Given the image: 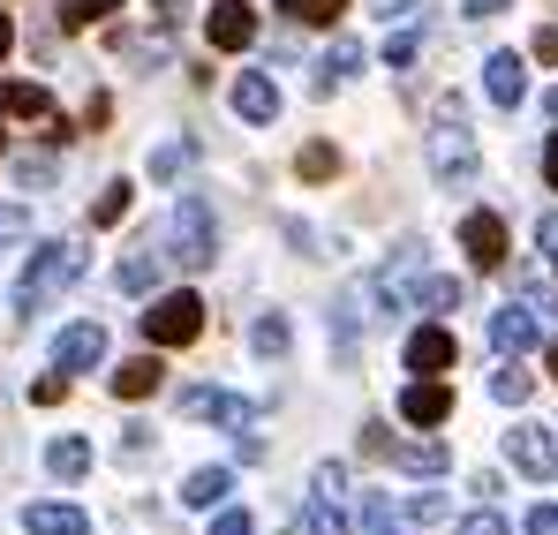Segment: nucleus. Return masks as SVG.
Segmentation results:
<instances>
[{"instance_id":"f3484780","label":"nucleus","mask_w":558,"mask_h":535,"mask_svg":"<svg viewBox=\"0 0 558 535\" xmlns=\"http://www.w3.org/2000/svg\"><path fill=\"white\" fill-rule=\"evenodd\" d=\"M98 355H106V332H98V325H69V332H61V348H53V369L69 377V369H92Z\"/></svg>"},{"instance_id":"dca6fc26","label":"nucleus","mask_w":558,"mask_h":535,"mask_svg":"<svg viewBox=\"0 0 558 535\" xmlns=\"http://www.w3.org/2000/svg\"><path fill=\"white\" fill-rule=\"evenodd\" d=\"M408 369H415V377H438V369H453V332H438V325L408 332Z\"/></svg>"},{"instance_id":"0eeeda50","label":"nucleus","mask_w":558,"mask_h":535,"mask_svg":"<svg viewBox=\"0 0 558 535\" xmlns=\"http://www.w3.org/2000/svg\"><path fill=\"white\" fill-rule=\"evenodd\" d=\"M506 460H513L529 483H551L558 475V438L536 430V423H521V430H506Z\"/></svg>"},{"instance_id":"cd10ccee","label":"nucleus","mask_w":558,"mask_h":535,"mask_svg":"<svg viewBox=\"0 0 558 535\" xmlns=\"http://www.w3.org/2000/svg\"><path fill=\"white\" fill-rule=\"evenodd\" d=\"M121 0H61L53 15H61V31H92V23H106Z\"/></svg>"},{"instance_id":"2f4dec72","label":"nucleus","mask_w":558,"mask_h":535,"mask_svg":"<svg viewBox=\"0 0 558 535\" xmlns=\"http://www.w3.org/2000/svg\"><path fill=\"white\" fill-rule=\"evenodd\" d=\"M294 167H302V181H332V174H340V151H332V144H302Z\"/></svg>"},{"instance_id":"7ed1b4c3","label":"nucleus","mask_w":558,"mask_h":535,"mask_svg":"<svg viewBox=\"0 0 558 535\" xmlns=\"http://www.w3.org/2000/svg\"><path fill=\"white\" fill-rule=\"evenodd\" d=\"M167 234H174V257L189 271L219 265V227H211V211H204V196H182L174 204V219H167Z\"/></svg>"},{"instance_id":"412c9836","label":"nucleus","mask_w":558,"mask_h":535,"mask_svg":"<svg viewBox=\"0 0 558 535\" xmlns=\"http://www.w3.org/2000/svg\"><path fill=\"white\" fill-rule=\"evenodd\" d=\"M151 392H159V362L151 355H129L113 369V400H151Z\"/></svg>"},{"instance_id":"3c124183","label":"nucleus","mask_w":558,"mask_h":535,"mask_svg":"<svg viewBox=\"0 0 558 535\" xmlns=\"http://www.w3.org/2000/svg\"><path fill=\"white\" fill-rule=\"evenodd\" d=\"M544 309H551V317H558V294H544Z\"/></svg>"},{"instance_id":"de8ad7c7","label":"nucleus","mask_w":558,"mask_h":535,"mask_svg":"<svg viewBox=\"0 0 558 535\" xmlns=\"http://www.w3.org/2000/svg\"><path fill=\"white\" fill-rule=\"evenodd\" d=\"M8 46H15V23H8V8H0V61H8Z\"/></svg>"},{"instance_id":"2eb2a0df","label":"nucleus","mask_w":558,"mask_h":535,"mask_svg":"<svg viewBox=\"0 0 558 535\" xmlns=\"http://www.w3.org/2000/svg\"><path fill=\"white\" fill-rule=\"evenodd\" d=\"M182 415L189 423H234V430H250V400H227V392H211V385L182 392Z\"/></svg>"},{"instance_id":"f704fd0d","label":"nucleus","mask_w":558,"mask_h":535,"mask_svg":"<svg viewBox=\"0 0 558 535\" xmlns=\"http://www.w3.org/2000/svg\"><path fill=\"white\" fill-rule=\"evenodd\" d=\"M438 513H446V490H415V498H408V521H415V528H430Z\"/></svg>"},{"instance_id":"9d476101","label":"nucleus","mask_w":558,"mask_h":535,"mask_svg":"<svg viewBox=\"0 0 558 535\" xmlns=\"http://www.w3.org/2000/svg\"><path fill=\"white\" fill-rule=\"evenodd\" d=\"M415 287H423V242H408L392 265L377 271V287H371V302H385V309H408L415 302Z\"/></svg>"},{"instance_id":"c85d7f7f","label":"nucleus","mask_w":558,"mask_h":535,"mask_svg":"<svg viewBox=\"0 0 558 535\" xmlns=\"http://www.w3.org/2000/svg\"><path fill=\"white\" fill-rule=\"evenodd\" d=\"M129 204H136V189H129V181H106V196L92 204V227H113V219H129Z\"/></svg>"},{"instance_id":"49530a36","label":"nucleus","mask_w":558,"mask_h":535,"mask_svg":"<svg viewBox=\"0 0 558 535\" xmlns=\"http://www.w3.org/2000/svg\"><path fill=\"white\" fill-rule=\"evenodd\" d=\"M415 0H371V15H408Z\"/></svg>"},{"instance_id":"79ce46f5","label":"nucleus","mask_w":558,"mask_h":535,"mask_svg":"<svg viewBox=\"0 0 558 535\" xmlns=\"http://www.w3.org/2000/svg\"><path fill=\"white\" fill-rule=\"evenodd\" d=\"M506 8H513V0H468V15H475V23H490V15H506Z\"/></svg>"},{"instance_id":"8fccbe9b","label":"nucleus","mask_w":558,"mask_h":535,"mask_svg":"<svg viewBox=\"0 0 558 535\" xmlns=\"http://www.w3.org/2000/svg\"><path fill=\"white\" fill-rule=\"evenodd\" d=\"M544 369H551V377H558V340H551V355H544Z\"/></svg>"},{"instance_id":"e433bc0d","label":"nucleus","mask_w":558,"mask_h":535,"mask_svg":"<svg viewBox=\"0 0 558 535\" xmlns=\"http://www.w3.org/2000/svg\"><path fill=\"white\" fill-rule=\"evenodd\" d=\"M15 181H23V189H46V181H53V159H15Z\"/></svg>"},{"instance_id":"a878e982","label":"nucleus","mask_w":558,"mask_h":535,"mask_svg":"<svg viewBox=\"0 0 558 535\" xmlns=\"http://www.w3.org/2000/svg\"><path fill=\"white\" fill-rule=\"evenodd\" d=\"M250 348H257L265 362H279V355H287V317H279V309H265V317L250 325Z\"/></svg>"},{"instance_id":"5701e85b","label":"nucleus","mask_w":558,"mask_h":535,"mask_svg":"<svg viewBox=\"0 0 558 535\" xmlns=\"http://www.w3.org/2000/svg\"><path fill=\"white\" fill-rule=\"evenodd\" d=\"M46 467H53V483H76V475L92 467V446H84V438H53V446H46Z\"/></svg>"},{"instance_id":"37998d69","label":"nucleus","mask_w":558,"mask_h":535,"mask_svg":"<svg viewBox=\"0 0 558 535\" xmlns=\"http://www.w3.org/2000/svg\"><path fill=\"white\" fill-rule=\"evenodd\" d=\"M536 242H544V250L558 257V211H544V227H536Z\"/></svg>"},{"instance_id":"f03ea898","label":"nucleus","mask_w":558,"mask_h":535,"mask_svg":"<svg viewBox=\"0 0 558 535\" xmlns=\"http://www.w3.org/2000/svg\"><path fill=\"white\" fill-rule=\"evenodd\" d=\"M76 279H84V250H76V242H46V250H31V271L15 279V317L46 309V302L69 294Z\"/></svg>"},{"instance_id":"423d86ee","label":"nucleus","mask_w":558,"mask_h":535,"mask_svg":"<svg viewBox=\"0 0 558 535\" xmlns=\"http://www.w3.org/2000/svg\"><path fill=\"white\" fill-rule=\"evenodd\" d=\"M348 467L340 460H325L317 475H310V535H348Z\"/></svg>"},{"instance_id":"9b49d317","label":"nucleus","mask_w":558,"mask_h":535,"mask_svg":"<svg viewBox=\"0 0 558 535\" xmlns=\"http://www.w3.org/2000/svg\"><path fill=\"white\" fill-rule=\"evenodd\" d=\"M227 98H234V113H242L250 129H265V121H279V90H272V76H265V69H242Z\"/></svg>"},{"instance_id":"6ab92c4d","label":"nucleus","mask_w":558,"mask_h":535,"mask_svg":"<svg viewBox=\"0 0 558 535\" xmlns=\"http://www.w3.org/2000/svg\"><path fill=\"white\" fill-rule=\"evenodd\" d=\"M0 113L8 121H53V90L46 84H0Z\"/></svg>"},{"instance_id":"a19ab883","label":"nucleus","mask_w":558,"mask_h":535,"mask_svg":"<svg viewBox=\"0 0 558 535\" xmlns=\"http://www.w3.org/2000/svg\"><path fill=\"white\" fill-rule=\"evenodd\" d=\"M529 535H558V506H536L529 513Z\"/></svg>"},{"instance_id":"c756f323","label":"nucleus","mask_w":558,"mask_h":535,"mask_svg":"<svg viewBox=\"0 0 558 535\" xmlns=\"http://www.w3.org/2000/svg\"><path fill=\"white\" fill-rule=\"evenodd\" d=\"M415 309H461V279H430V271H423V287H415Z\"/></svg>"},{"instance_id":"72a5a7b5","label":"nucleus","mask_w":558,"mask_h":535,"mask_svg":"<svg viewBox=\"0 0 558 535\" xmlns=\"http://www.w3.org/2000/svg\"><path fill=\"white\" fill-rule=\"evenodd\" d=\"M355 535H392V506H385V498H363V513H355Z\"/></svg>"},{"instance_id":"aec40b11","label":"nucleus","mask_w":558,"mask_h":535,"mask_svg":"<svg viewBox=\"0 0 558 535\" xmlns=\"http://www.w3.org/2000/svg\"><path fill=\"white\" fill-rule=\"evenodd\" d=\"M227 490H234L227 467H196V475L182 483V506H189V513H211V506H227Z\"/></svg>"},{"instance_id":"473e14b6","label":"nucleus","mask_w":558,"mask_h":535,"mask_svg":"<svg viewBox=\"0 0 558 535\" xmlns=\"http://www.w3.org/2000/svg\"><path fill=\"white\" fill-rule=\"evenodd\" d=\"M415 53H423V23H400V31L385 38V61H392V69H408Z\"/></svg>"},{"instance_id":"1a4fd4ad","label":"nucleus","mask_w":558,"mask_h":535,"mask_svg":"<svg viewBox=\"0 0 558 535\" xmlns=\"http://www.w3.org/2000/svg\"><path fill=\"white\" fill-rule=\"evenodd\" d=\"M461 250H468L475 271H498L506 265V219H498V211H468L461 219Z\"/></svg>"},{"instance_id":"b1692460","label":"nucleus","mask_w":558,"mask_h":535,"mask_svg":"<svg viewBox=\"0 0 558 535\" xmlns=\"http://www.w3.org/2000/svg\"><path fill=\"white\" fill-rule=\"evenodd\" d=\"M348 15V0H287V23H302V31H332Z\"/></svg>"},{"instance_id":"20e7f679","label":"nucleus","mask_w":558,"mask_h":535,"mask_svg":"<svg viewBox=\"0 0 558 535\" xmlns=\"http://www.w3.org/2000/svg\"><path fill=\"white\" fill-rule=\"evenodd\" d=\"M144 332H151V348H189L196 332H204V302L196 294H159L151 309H144Z\"/></svg>"},{"instance_id":"f257e3e1","label":"nucleus","mask_w":558,"mask_h":535,"mask_svg":"<svg viewBox=\"0 0 558 535\" xmlns=\"http://www.w3.org/2000/svg\"><path fill=\"white\" fill-rule=\"evenodd\" d=\"M423 144H430V174H438V189H468V181H475V129H468V98H438V106H430Z\"/></svg>"},{"instance_id":"09e8293b","label":"nucleus","mask_w":558,"mask_h":535,"mask_svg":"<svg viewBox=\"0 0 558 535\" xmlns=\"http://www.w3.org/2000/svg\"><path fill=\"white\" fill-rule=\"evenodd\" d=\"M544 113H551V121H558V84H551V90H544Z\"/></svg>"},{"instance_id":"ea45409f","label":"nucleus","mask_w":558,"mask_h":535,"mask_svg":"<svg viewBox=\"0 0 558 535\" xmlns=\"http://www.w3.org/2000/svg\"><path fill=\"white\" fill-rule=\"evenodd\" d=\"M461 535H506V521H498V513L483 506V513H468V521H461Z\"/></svg>"},{"instance_id":"f8f14e48","label":"nucleus","mask_w":558,"mask_h":535,"mask_svg":"<svg viewBox=\"0 0 558 535\" xmlns=\"http://www.w3.org/2000/svg\"><path fill=\"white\" fill-rule=\"evenodd\" d=\"M483 90H490V106L513 113V106L529 98V61H521V53H490V61H483Z\"/></svg>"},{"instance_id":"39448f33","label":"nucleus","mask_w":558,"mask_h":535,"mask_svg":"<svg viewBox=\"0 0 558 535\" xmlns=\"http://www.w3.org/2000/svg\"><path fill=\"white\" fill-rule=\"evenodd\" d=\"M363 452H371V460H400L408 475H446V446H438V438H392V430L363 423Z\"/></svg>"},{"instance_id":"c9c22d12","label":"nucleus","mask_w":558,"mask_h":535,"mask_svg":"<svg viewBox=\"0 0 558 535\" xmlns=\"http://www.w3.org/2000/svg\"><path fill=\"white\" fill-rule=\"evenodd\" d=\"M23 234H31V211H15V204H0V250H8V242H23Z\"/></svg>"},{"instance_id":"ddd939ff","label":"nucleus","mask_w":558,"mask_h":535,"mask_svg":"<svg viewBox=\"0 0 558 535\" xmlns=\"http://www.w3.org/2000/svg\"><path fill=\"white\" fill-rule=\"evenodd\" d=\"M400 415H408L415 430H430V423H446V415H453V385H438V377H415V385L400 392Z\"/></svg>"},{"instance_id":"58836bf2","label":"nucleus","mask_w":558,"mask_h":535,"mask_svg":"<svg viewBox=\"0 0 558 535\" xmlns=\"http://www.w3.org/2000/svg\"><path fill=\"white\" fill-rule=\"evenodd\" d=\"M31 400H38V408H53V400H69V377H38V385H31Z\"/></svg>"},{"instance_id":"4be33fe9","label":"nucleus","mask_w":558,"mask_h":535,"mask_svg":"<svg viewBox=\"0 0 558 535\" xmlns=\"http://www.w3.org/2000/svg\"><path fill=\"white\" fill-rule=\"evenodd\" d=\"M113 287H121V294H151V287H159V250H136V257H121Z\"/></svg>"},{"instance_id":"6e6552de","label":"nucleus","mask_w":558,"mask_h":535,"mask_svg":"<svg viewBox=\"0 0 558 535\" xmlns=\"http://www.w3.org/2000/svg\"><path fill=\"white\" fill-rule=\"evenodd\" d=\"M204 38H211L219 53H242V46L257 38V8H250V0H211V15H204Z\"/></svg>"},{"instance_id":"7c9ffc66","label":"nucleus","mask_w":558,"mask_h":535,"mask_svg":"<svg viewBox=\"0 0 558 535\" xmlns=\"http://www.w3.org/2000/svg\"><path fill=\"white\" fill-rule=\"evenodd\" d=\"M529 392H536V377H529V369H513V362H506V369L490 377V400H506V408H521Z\"/></svg>"},{"instance_id":"bb28decb","label":"nucleus","mask_w":558,"mask_h":535,"mask_svg":"<svg viewBox=\"0 0 558 535\" xmlns=\"http://www.w3.org/2000/svg\"><path fill=\"white\" fill-rule=\"evenodd\" d=\"M189 159H196V144H189V136L159 144V151H151V181H182V174H189Z\"/></svg>"},{"instance_id":"4468645a","label":"nucleus","mask_w":558,"mask_h":535,"mask_svg":"<svg viewBox=\"0 0 558 535\" xmlns=\"http://www.w3.org/2000/svg\"><path fill=\"white\" fill-rule=\"evenodd\" d=\"M536 340H544V325H536L521 302H506V309L490 317V348H498V355H529Z\"/></svg>"},{"instance_id":"a18cd8bd","label":"nucleus","mask_w":558,"mask_h":535,"mask_svg":"<svg viewBox=\"0 0 558 535\" xmlns=\"http://www.w3.org/2000/svg\"><path fill=\"white\" fill-rule=\"evenodd\" d=\"M544 181H551V189H558V136H551V144H544Z\"/></svg>"},{"instance_id":"4c0bfd02","label":"nucleus","mask_w":558,"mask_h":535,"mask_svg":"<svg viewBox=\"0 0 558 535\" xmlns=\"http://www.w3.org/2000/svg\"><path fill=\"white\" fill-rule=\"evenodd\" d=\"M211 535H250V513H242V506H219V521H211Z\"/></svg>"},{"instance_id":"c03bdc74","label":"nucleus","mask_w":558,"mask_h":535,"mask_svg":"<svg viewBox=\"0 0 558 535\" xmlns=\"http://www.w3.org/2000/svg\"><path fill=\"white\" fill-rule=\"evenodd\" d=\"M536 61H558V31H536Z\"/></svg>"},{"instance_id":"a211bd4d","label":"nucleus","mask_w":558,"mask_h":535,"mask_svg":"<svg viewBox=\"0 0 558 535\" xmlns=\"http://www.w3.org/2000/svg\"><path fill=\"white\" fill-rule=\"evenodd\" d=\"M23 528H31V535H84L92 521H84V506H61V498H38V506L23 513Z\"/></svg>"},{"instance_id":"393cba45","label":"nucleus","mask_w":558,"mask_h":535,"mask_svg":"<svg viewBox=\"0 0 558 535\" xmlns=\"http://www.w3.org/2000/svg\"><path fill=\"white\" fill-rule=\"evenodd\" d=\"M355 69H363V46H355V38H340V46H332V53H325V69H317V90L348 84V76H355Z\"/></svg>"},{"instance_id":"603ef678","label":"nucleus","mask_w":558,"mask_h":535,"mask_svg":"<svg viewBox=\"0 0 558 535\" xmlns=\"http://www.w3.org/2000/svg\"><path fill=\"white\" fill-rule=\"evenodd\" d=\"M551 265H558V257H551Z\"/></svg>"}]
</instances>
